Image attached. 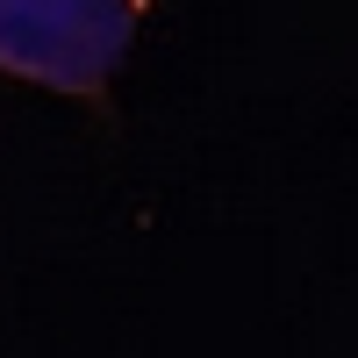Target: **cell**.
Wrapping results in <instances>:
<instances>
[{
    "instance_id": "1",
    "label": "cell",
    "mask_w": 358,
    "mask_h": 358,
    "mask_svg": "<svg viewBox=\"0 0 358 358\" xmlns=\"http://www.w3.org/2000/svg\"><path fill=\"white\" fill-rule=\"evenodd\" d=\"M151 0H0V72L108 115L115 65L129 57Z\"/></svg>"
}]
</instances>
